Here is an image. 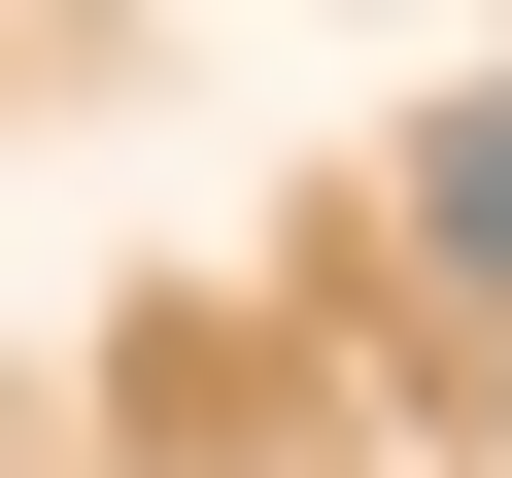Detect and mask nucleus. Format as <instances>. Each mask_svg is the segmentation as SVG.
<instances>
[{
  "instance_id": "f257e3e1",
  "label": "nucleus",
  "mask_w": 512,
  "mask_h": 478,
  "mask_svg": "<svg viewBox=\"0 0 512 478\" xmlns=\"http://www.w3.org/2000/svg\"><path fill=\"white\" fill-rule=\"evenodd\" d=\"M410 239H444V274H512V103H444V137H410Z\"/></svg>"
}]
</instances>
